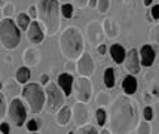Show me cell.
<instances>
[{"label":"cell","instance_id":"7c38bea8","mask_svg":"<svg viewBox=\"0 0 159 134\" xmlns=\"http://www.w3.org/2000/svg\"><path fill=\"white\" fill-rule=\"evenodd\" d=\"M125 69L126 72L132 75V76H137L140 72H141V61H140V52L137 49H129L126 52V58H125Z\"/></svg>","mask_w":159,"mask_h":134},{"label":"cell","instance_id":"1f68e13d","mask_svg":"<svg viewBox=\"0 0 159 134\" xmlns=\"http://www.w3.org/2000/svg\"><path fill=\"white\" fill-rule=\"evenodd\" d=\"M7 113V106H6V100H5V95L0 92V122L5 118V115Z\"/></svg>","mask_w":159,"mask_h":134},{"label":"cell","instance_id":"d6a6232c","mask_svg":"<svg viewBox=\"0 0 159 134\" xmlns=\"http://www.w3.org/2000/svg\"><path fill=\"white\" fill-rule=\"evenodd\" d=\"M39 125H40L39 119L33 118V119H30V121L27 122V130L30 131V133H36V131L39 130Z\"/></svg>","mask_w":159,"mask_h":134},{"label":"cell","instance_id":"ac0fdd59","mask_svg":"<svg viewBox=\"0 0 159 134\" xmlns=\"http://www.w3.org/2000/svg\"><path fill=\"white\" fill-rule=\"evenodd\" d=\"M137 88H139V84H137L135 76H132V75L125 76L124 81H122V90H124L125 95H129V97H131L132 94H135Z\"/></svg>","mask_w":159,"mask_h":134},{"label":"cell","instance_id":"60d3db41","mask_svg":"<svg viewBox=\"0 0 159 134\" xmlns=\"http://www.w3.org/2000/svg\"><path fill=\"white\" fill-rule=\"evenodd\" d=\"M97 52H98V54H100L101 57L106 54V45H104V43H101L100 46H97Z\"/></svg>","mask_w":159,"mask_h":134},{"label":"cell","instance_id":"603a6c76","mask_svg":"<svg viewBox=\"0 0 159 134\" xmlns=\"http://www.w3.org/2000/svg\"><path fill=\"white\" fill-rule=\"evenodd\" d=\"M115 70L111 69V67H107L106 70H104V85H106V88H113L115 86Z\"/></svg>","mask_w":159,"mask_h":134},{"label":"cell","instance_id":"4316f807","mask_svg":"<svg viewBox=\"0 0 159 134\" xmlns=\"http://www.w3.org/2000/svg\"><path fill=\"white\" fill-rule=\"evenodd\" d=\"M95 121H97V124L100 127H104V124L107 121V112L104 110L103 107H98L95 110Z\"/></svg>","mask_w":159,"mask_h":134},{"label":"cell","instance_id":"e0dca14e","mask_svg":"<svg viewBox=\"0 0 159 134\" xmlns=\"http://www.w3.org/2000/svg\"><path fill=\"white\" fill-rule=\"evenodd\" d=\"M110 57L116 64H124L126 58V51L120 43H113L110 46Z\"/></svg>","mask_w":159,"mask_h":134},{"label":"cell","instance_id":"7a4b0ae2","mask_svg":"<svg viewBox=\"0 0 159 134\" xmlns=\"http://www.w3.org/2000/svg\"><path fill=\"white\" fill-rule=\"evenodd\" d=\"M83 35L77 27H67L60 36L58 46L67 61H77L83 54Z\"/></svg>","mask_w":159,"mask_h":134},{"label":"cell","instance_id":"7402d4cb","mask_svg":"<svg viewBox=\"0 0 159 134\" xmlns=\"http://www.w3.org/2000/svg\"><path fill=\"white\" fill-rule=\"evenodd\" d=\"M30 24H31V18L28 16V14H25V12L18 14V16H16V25H18L20 30L27 31L28 27H30Z\"/></svg>","mask_w":159,"mask_h":134},{"label":"cell","instance_id":"d590c367","mask_svg":"<svg viewBox=\"0 0 159 134\" xmlns=\"http://www.w3.org/2000/svg\"><path fill=\"white\" fill-rule=\"evenodd\" d=\"M150 16H152V20H155V21H158L159 20V5H155V6L152 7Z\"/></svg>","mask_w":159,"mask_h":134},{"label":"cell","instance_id":"bcb514c9","mask_svg":"<svg viewBox=\"0 0 159 134\" xmlns=\"http://www.w3.org/2000/svg\"><path fill=\"white\" fill-rule=\"evenodd\" d=\"M2 88H3V84H2V81H0V90H2Z\"/></svg>","mask_w":159,"mask_h":134},{"label":"cell","instance_id":"8d00e7d4","mask_svg":"<svg viewBox=\"0 0 159 134\" xmlns=\"http://www.w3.org/2000/svg\"><path fill=\"white\" fill-rule=\"evenodd\" d=\"M0 133L2 134H9L11 133V125L7 122H0Z\"/></svg>","mask_w":159,"mask_h":134},{"label":"cell","instance_id":"44dd1931","mask_svg":"<svg viewBox=\"0 0 159 134\" xmlns=\"http://www.w3.org/2000/svg\"><path fill=\"white\" fill-rule=\"evenodd\" d=\"M30 78H31V72H30L28 67L22 66V67H20V69L16 70V76H15V79H16L18 84L27 85V82L30 81Z\"/></svg>","mask_w":159,"mask_h":134},{"label":"cell","instance_id":"9a60e30c","mask_svg":"<svg viewBox=\"0 0 159 134\" xmlns=\"http://www.w3.org/2000/svg\"><path fill=\"white\" fill-rule=\"evenodd\" d=\"M156 58V52L153 49L150 43H146L140 49V61H141V67H152Z\"/></svg>","mask_w":159,"mask_h":134},{"label":"cell","instance_id":"ffe728a7","mask_svg":"<svg viewBox=\"0 0 159 134\" xmlns=\"http://www.w3.org/2000/svg\"><path fill=\"white\" fill-rule=\"evenodd\" d=\"M70 119H71V107L67 106V104H64V106L57 112V124L64 127V125H67L70 122Z\"/></svg>","mask_w":159,"mask_h":134},{"label":"cell","instance_id":"f35d334b","mask_svg":"<svg viewBox=\"0 0 159 134\" xmlns=\"http://www.w3.org/2000/svg\"><path fill=\"white\" fill-rule=\"evenodd\" d=\"M48 84H49V76L45 73V75H42L40 76V85H45V86H46Z\"/></svg>","mask_w":159,"mask_h":134},{"label":"cell","instance_id":"74e56055","mask_svg":"<svg viewBox=\"0 0 159 134\" xmlns=\"http://www.w3.org/2000/svg\"><path fill=\"white\" fill-rule=\"evenodd\" d=\"M28 16H30V18H37V7H36L34 5L28 7Z\"/></svg>","mask_w":159,"mask_h":134},{"label":"cell","instance_id":"b9f144b4","mask_svg":"<svg viewBox=\"0 0 159 134\" xmlns=\"http://www.w3.org/2000/svg\"><path fill=\"white\" fill-rule=\"evenodd\" d=\"M143 99H144V101H147V103H149V101L152 100V97H150V94H149L147 91H144V94H143Z\"/></svg>","mask_w":159,"mask_h":134},{"label":"cell","instance_id":"6da1fadb","mask_svg":"<svg viewBox=\"0 0 159 134\" xmlns=\"http://www.w3.org/2000/svg\"><path fill=\"white\" fill-rule=\"evenodd\" d=\"M109 116L111 134H131L140 122L139 104L129 95H119L111 103Z\"/></svg>","mask_w":159,"mask_h":134},{"label":"cell","instance_id":"52a82bcc","mask_svg":"<svg viewBox=\"0 0 159 134\" xmlns=\"http://www.w3.org/2000/svg\"><path fill=\"white\" fill-rule=\"evenodd\" d=\"M73 91H75L76 101H80V103H86V104H88L89 100L92 99L94 86H92V82L89 81V78L79 76V78H76L75 84H73Z\"/></svg>","mask_w":159,"mask_h":134},{"label":"cell","instance_id":"3957f363","mask_svg":"<svg viewBox=\"0 0 159 134\" xmlns=\"http://www.w3.org/2000/svg\"><path fill=\"white\" fill-rule=\"evenodd\" d=\"M37 18L45 27V35L54 36L60 30L61 7L58 0H39L37 2Z\"/></svg>","mask_w":159,"mask_h":134},{"label":"cell","instance_id":"ba28073f","mask_svg":"<svg viewBox=\"0 0 159 134\" xmlns=\"http://www.w3.org/2000/svg\"><path fill=\"white\" fill-rule=\"evenodd\" d=\"M7 116L15 127H22L27 119V109L20 99H12L7 106Z\"/></svg>","mask_w":159,"mask_h":134},{"label":"cell","instance_id":"4dcf8cb0","mask_svg":"<svg viewBox=\"0 0 159 134\" xmlns=\"http://www.w3.org/2000/svg\"><path fill=\"white\" fill-rule=\"evenodd\" d=\"M109 6H110V0H98L97 2V11L100 14H106L109 11Z\"/></svg>","mask_w":159,"mask_h":134},{"label":"cell","instance_id":"83f0119b","mask_svg":"<svg viewBox=\"0 0 159 134\" xmlns=\"http://www.w3.org/2000/svg\"><path fill=\"white\" fill-rule=\"evenodd\" d=\"M150 43L155 45L156 49L159 51V25H155L150 30Z\"/></svg>","mask_w":159,"mask_h":134},{"label":"cell","instance_id":"7dc6e473","mask_svg":"<svg viewBox=\"0 0 159 134\" xmlns=\"http://www.w3.org/2000/svg\"><path fill=\"white\" fill-rule=\"evenodd\" d=\"M31 134H36V133H31Z\"/></svg>","mask_w":159,"mask_h":134},{"label":"cell","instance_id":"9c48e42d","mask_svg":"<svg viewBox=\"0 0 159 134\" xmlns=\"http://www.w3.org/2000/svg\"><path fill=\"white\" fill-rule=\"evenodd\" d=\"M71 118L75 121V125L77 127H83V125H88L91 119V112L89 107L86 103H80L76 101L73 107H71Z\"/></svg>","mask_w":159,"mask_h":134},{"label":"cell","instance_id":"ab89813d","mask_svg":"<svg viewBox=\"0 0 159 134\" xmlns=\"http://www.w3.org/2000/svg\"><path fill=\"white\" fill-rule=\"evenodd\" d=\"M88 3H89V0H76V6H77V7H85V6H88Z\"/></svg>","mask_w":159,"mask_h":134},{"label":"cell","instance_id":"cb8c5ba5","mask_svg":"<svg viewBox=\"0 0 159 134\" xmlns=\"http://www.w3.org/2000/svg\"><path fill=\"white\" fill-rule=\"evenodd\" d=\"M6 91L7 94H11V95H14V99H16L15 95H18L20 92H22V90H20V85H18V82H16V79L15 81H7L6 82Z\"/></svg>","mask_w":159,"mask_h":134},{"label":"cell","instance_id":"8fae6325","mask_svg":"<svg viewBox=\"0 0 159 134\" xmlns=\"http://www.w3.org/2000/svg\"><path fill=\"white\" fill-rule=\"evenodd\" d=\"M76 67H77V73L82 78H91L95 73V63H94L91 54H88V52L82 54V57L77 60Z\"/></svg>","mask_w":159,"mask_h":134},{"label":"cell","instance_id":"836d02e7","mask_svg":"<svg viewBox=\"0 0 159 134\" xmlns=\"http://www.w3.org/2000/svg\"><path fill=\"white\" fill-rule=\"evenodd\" d=\"M143 118H144V121H150L153 119V109L150 106H146L144 110H143Z\"/></svg>","mask_w":159,"mask_h":134},{"label":"cell","instance_id":"d4e9b609","mask_svg":"<svg viewBox=\"0 0 159 134\" xmlns=\"http://www.w3.org/2000/svg\"><path fill=\"white\" fill-rule=\"evenodd\" d=\"M97 104L100 107H103V106H109V104H111V99H110V95L107 94L106 91H101V92H98L97 94Z\"/></svg>","mask_w":159,"mask_h":134},{"label":"cell","instance_id":"e575fe53","mask_svg":"<svg viewBox=\"0 0 159 134\" xmlns=\"http://www.w3.org/2000/svg\"><path fill=\"white\" fill-rule=\"evenodd\" d=\"M14 5H12V3H6V5H5V7H3V14L6 15V18H9V15H12L14 14Z\"/></svg>","mask_w":159,"mask_h":134},{"label":"cell","instance_id":"2e32d148","mask_svg":"<svg viewBox=\"0 0 159 134\" xmlns=\"http://www.w3.org/2000/svg\"><path fill=\"white\" fill-rule=\"evenodd\" d=\"M58 86L61 88V91L64 92L66 97H70L71 92H73V84H75V79L70 73H61L58 76V81H57Z\"/></svg>","mask_w":159,"mask_h":134},{"label":"cell","instance_id":"8992f818","mask_svg":"<svg viewBox=\"0 0 159 134\" xmlns=\"http://www.w3.org/2000/svg\"><path fill=\"white\" fill-rule=\"evenodd\" d=\"M45 94H46V104L45 109L48 113H57L62 106H64V92L61 91V88L58 86V84L49 82L45 86Z\"/></svg>","mask_w":159,"mask_h":134},{"label":"cell","instance_id":"f546056e","mask_svg":"<svg viewBox=\"0 0 159 134\" xmlns=\"http://www.w3.org/2000/svg\"><path fill=\"white\" fill-rule=\"evenodd\" d=\"M61 15L64 18H71L73 16V5H70V3H64L61 6Z\"/></svg>","mask_w":159,"mask_h":134},{"label":"cell","instance_id":"277c9868","mask_svg":"<svg viewBox=\"0 0 159 134\" xmlns=\"http://www.w3.org/2000/svg\"><path fill=\"white\" fill-rule=\"evenodd\" d=\"M24 101L27 103L28 110L31 113H40L43 109H45V104H46V94H45V90L42 88L40 84H27L24 85L22 88V92H21Z\"/></svg>","mask_w":159,"mask_h":134},{"label":"cell","instance_id":"7bdbcfd3","mask_svg":"<svg viewBox=\"0 0 159 134\" xmlns=\"http://www.w3.org/2000/svg\"><path fill=\"white\" fill-rule=\"evenodd\" d=\"M97 2H98V0H89L88 6H89V7H97Z\"/></svg>","mask_w":159,"mask_h":134},{"label":"cell","instance_id":"484cf974","mask_svg":"<svg viewBox=\"0 0 159 134\" xmlns=\"http://www.w3.org/2000/svg\"><path fill=\"white\" fill-rule=\"evenodd\" d=\"M137 134H150L152 133V125H150V122L149 121H140L139 125H137Z\"/></svg>","mask_w":159,"mask_h":134},{"label":"cell","instance_id":"5b68a950","mask_svg":"<svg viewBox=\"0 0 159 134\" xmlns=\"http://www.w3.org/2000/svg\"><path fill=\"white\" fill-rule=\"evenodd\" d=\"M0 42L7 51L15 49L21 42L20 28L11 18H3L0 21Z\"/></svg>","mask_w":159,"mask_h":134},{"label":"cell","instance_id":"c3c4849f","mask_svg":"<svg viewBox=\"0 0 159 134\" xmlns=\"http://www.w3.org/2000/svg\"><path fill=\"white\" fill-rule=\"evenodd\" d=\"M62 2H66V0H62Z\"/></svg>","mask_w":159,"mask_h":134},{"label":"cell","instance_id":"f1b7e54d","mask_svg":"<svg viewBox=\"0 0 159 134\" xmlns=\"http://www.w3.org/2000/svg\"><path fill=\"white\" fill-rule=\"evenodd\" d=\"M76 134H98V130L94 127V125L88 124V125H83V127L77 128Z\"/></svg>","mask_w":159,"mask_h":134},{"label":"cell","instance_id":"ee69618b","mask_svg":"<svg viewBox=\"0 0 159 134\" xmlns=\"http://www.w3.org/2000/svg\"><path fill=\"white\" fill-rule=\"evenodd\" d=\"M100 134H111V133H110V130H109V128H103V130L100 131Z\"/></svg>","mask_w":159,"mask_h":134},{"label":"cell","instance_id":"30bf717a","mask_svg":"<svg viewBox=\"0 0 159 134\" xmlns=\"http://www.w3.org/2000/svg\"><path fill=\"white\" fill-rule=\"evenodd\" d=\"M104 30H103V24H100L98 21L92 20L86 24V39L92 46H100L103 43V37H104Z\"/></svg>","mask_w":159,"mask_h":134},{"label":"cell","instance_id":"4fadbf2b","mask_svg":"<svg viewBox=\"0 0 159 134\" xmlns=\"http://www.w3.org/2000/svg\"><path fill=\"white\" fill-rule=\"evenodd\" d=\"M42 60V54L40 51L34 48V46H28L27 49L24 51V54H22V61L25 64V67H36L37 64L40 63Z\"/></svg>","mask_w":159,"mask_h":134},{"label":"cell","instance_id":"d6986e66","mask_svg":"<svg viewBox=\"0 0 159 134\" xmlns=\"http://www.w3.org/2000/svg\"><path fill=\"white\" fill-rule=\"evenodd\" d=\"M103 30L104 35H107L109 37H118L119 36V25L118 22L111 18H106L103 21Z\"/></svg>","mask_w":159,"mask_h":134},{"label":"cell","instance_id":"f6af8a7d","mask_svg":"<svg viewBox=\"0 0 159 134\" xmlns=\"http://www.w3.org/2000/svg\"><path fill=\"white\" fill-rule=\"evenodd\" d=\"M153 0H143V3H144V6H149V5H152Z\"/></svg>","mask_w":159,"mask_h":134},{"label":"cell","instance_id":"5bb4252c","mask_svg":"<svg viewBox=\"0 0 159 134\" xmlns=\"http://www.w3.org/2000/svg\"><path fill=\"white\" fill-rule=\"evenodd\" d=\"M45 31H43V28L40 27V24L37 21H31L30 24V27L27 30V37L28 40L31 43H34V45H39L45 40Z\"/></svg>","mask_w":159,"mask_h":134},{"label":"cell","instance_id":"681fc988","mask_svg":"<svg viewBox=\"0 0 159 134\" xmlns=\"http://www.w3.org/2000/svg\"><path fill=\"white\" fill-rule=\"evenodd\" d=\"M0 134H2V133H0Z\"/></svg>","mask_w":159,"mask_h":134}]
</instances>
